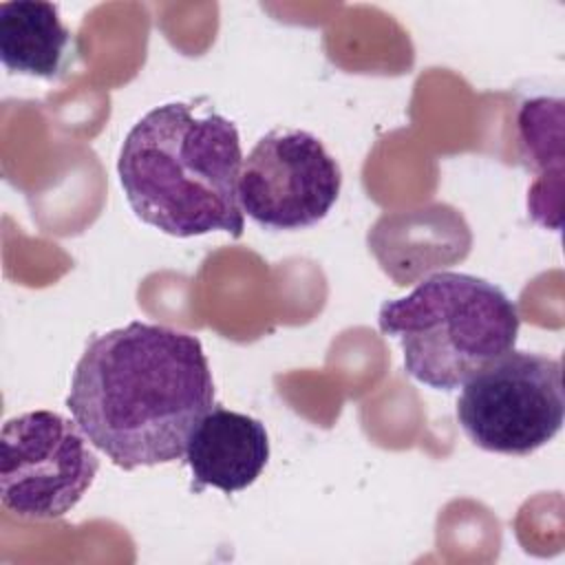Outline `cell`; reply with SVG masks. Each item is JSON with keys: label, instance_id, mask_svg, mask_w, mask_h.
<instances>
[{"label": "cell", "instance_id": "7", "mask_svg": "<svg viewBox=\"0 0 565 565\" xmlns=\"http://www.w3.org/2000/svg\"><path fill=\"white\" fill-rule=\"evenodd\" d=\"M183 457L196 490L238 492L265 470L269 435L260 419L214 404L194 426Z\"/></svg>", "mask_w": 565, "mask_h": 565}, {"label": "cell", "instance_id": "5", "mask_svg": "<svg viewBox=\"0 0 565 565\" xmlns=\"http://www.w3.org/2000/svg\"><path fill=\"white\" fill-rule=\"evenodd\" d=\"M97 470L99 457L75 419L40 408L2 426L0 499L18 519L51 521L68 514Z\"/></svg>", "mask_w": 565, "mask_h": 565}, {"label": "cell", "instance_id": "1", "mask_svg": "<svg viewBox=\"0 0 565 565\" xmlns=\"http://www.w3.org/2000/svg\"><path fill=\"white\" fill-rule=\"evenodd\" d=\"M66 406L115 466L150 468L185 455L214 380L196 335L135 320L88 340Z\"/></svg>", "mask_w": 565, "mask_h": 565}, {"label": "cell", "instance_id": "3", "mask_svg": "<svg viewBox=\"0 0 565 565\" xmlns=\"http://www.w3.org/2000/svg\"><path fill=\"white\" fill-rule=\"evenodd\" d=\"M377 322L399 340L404 371L437 391L461 388L512 351L521 327L501 287L463 271L426 276L408 296L382 302Z\"/></svg>", "mask_w": 565, "mask_h": 565}, {"label": "cell", "instance_id": "8", "mask_svg": "<svg viewBox=\"0 0 565 565\" xmlns=\"http://www.w3.org/2000/svg\"><path fill=\"white\" fill-rule=\"evenodd\" d=\"M75 38L44 0L0 2V60L7 71L60 79L75 60Z\"/></svg>", "mask_w": 565, "mask_h": 565}, {"label": "cell", "instance_id": "4", "mask_svg": "<svg viewBox=\"0 0 565 565\" xmlns=\"http://www.w3.org/2000/svg\"><path fill=\"white\" fill-rule=\"evenodd\" d=\"M565 417L561 360L508 351L472 375L457 399L468 439L497 455L525 457L552 441Z\"/></svg>", "mask_w": 565, "mask_h": 565}, {"label": "cell", "instance_id": "6", "mask_svg": "<svg viewBox=\"0 0 565 565\" xmlns=\"http://www.w3.org/2000/svg\"><path fill=\"white\" fill-rule=\"evenodd\" d=\"M342 190V170L322 141L300 128H274L243 159L238 203L265 230L320 223Z\"/></svg>", "mask_w": 565, "mask_h": 565}, {"label": "cell", "instance_id": "2", "mask_svg": "<svg viewBox=\"0 0 565 565\" xmlns=\"http://www.w3.org/2000/svg\"><path fill=\"white\" fill-rule=\"evenodd\" d=\"M241 137L225 115L201 102H168L126 135L117 174L126 201L146 225L177 238L243 234L238 203Z\"/></svg>", "mask_w": 565, "mask_h": 565}]
</instances>
